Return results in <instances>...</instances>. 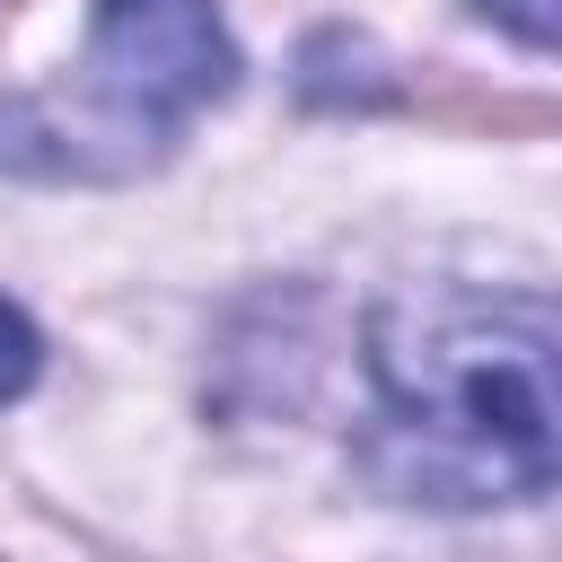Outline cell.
<instances>
[{
    "mask_svg": "<svg viewBox=\"0 0 562 562\" xmlns=\"http://www.w3.org/2000/svg\"><path fill=\"white\" fill-rule=\"evenodd\" d=\"M386 404L378 474L404 501L483 509L553 492V307L536 290H395L369 316Z\"/></svg>",
    "mask_w": 562,
    "mask_h": 562,
    "instance_id": "cell-1",
    "label": "cell"
},
{
    "mask_svg": "<svg viewBox=\"0 0 562 562\" xmlns=\"http://www.w3.org/2000/svg\"><path fill=\"white\" fill-rule=\"evenodd\" d=\"M26 378H35V325L0 299V404H9V395H26Z\"/></svg>",
    "mask_w": 562,
    "mask_h": 562,
    "instance_id": "cell-3",
    "label": "cell"
},
{
    "mask_svg": "<svg viewBox=\"0 0 562 562\" xmlns=\"http://www.w3.org/2000/svg\"><path fill=\"white\" fill-rule=\"evenodd\" d=\"M474 9H483V18H501V26H509L518 44H536V53H544V44H553V26H562V0H474Z\"/></svg>",
    "mask_w": 562,
    "mask_h": 562,
    "instance_id": "cell-4",
    "label": "cell"
},
{
    "mask_svg": "<svg viewBox=\"0 0 562 562\" xmlns=\"http://www.w3.org/2000/svg\"><path fill=\"white\" fill-rule=\"evenodd\" d=\"M79 70L88 105L123 140H167L184 114L237 88V44L211 0H97Z\"/></svg>",
    "mask_w": 562,
    "mask_h": 562,
    "instance_id": "cell-2",
    "label": "cell"
}]
</instances>
